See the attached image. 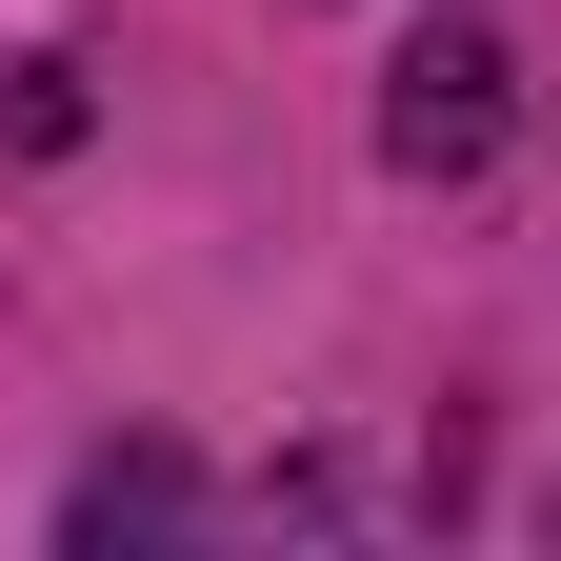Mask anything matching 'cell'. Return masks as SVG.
<instances>
[{
  "label": "cell",
  "mask_w": 561,
  "mask_h": 561,
  "mask_svg": "<svg viewBox=\"0 0 561 561\" xmlns=\"http://www.w3.org/2000/svg\"><path fill=\"white\" fill-rule=\"evenodd\" d=\"M381 161L401 181H481L502 161V41H421L401 101H381Z\"/></svg>",
  "instance_id": "cell-1"
}]
</instances>
